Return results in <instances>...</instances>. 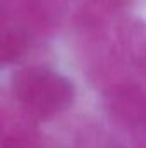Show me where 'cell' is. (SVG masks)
Listing matches in <instances>:
<instances>
[{"label": "cell", "instance_id": "obj_4", "mask_svg": "<svg viewBox=\"0 0 146 148\" xmlns=\"http://www.w3.org/2000/svg\"><path fill=\"white\" fill-rule=\"evenodd\" d=\"M108 112L120 122L146 129V93L134 83L119 84L105 91Z\"/></svg>", "mask_w": 146, "mask_h": 148}, {"label": "cell", "instance_id": "obj_2", "mask_svg": "<svg viewBox=\"0 0 146 148\" xmlns=\"http://www.w3.org/2000/svg\"><path fill=\"white\" fill-rule=\"evenodd\" d=\"M10 93L31 117L50 119L67 110L76 98L74 83L48 66H26L10 77Z\"/></svg>", "mask_w": 146, "mask_h": 148}, {"label": "cell", "instance_id": "obj_8", "mask_svg": "<svg viewBox=\"0 0 146 148\" xmlns=\"http://www.w3.org/2000/svg\"><path fill=\"white\" fill-rule=\"evenodd\" d=\"M145 74H146V69H145Z\"/></svg>", "mask_w": 146, "mask_h": 148}, {"label": "cell", "instance_id": "obj_6", "mask_svg": "<svg viewBox=\"0 0 146 148\" xmlns=\"http://www.w3.org/2000/svg\"><path fill=\"white\" fill-rule=\"evenodd\" d=\"M35 43V40L26 35L24 31L17 29V28H10V26H2V35H0V57H2V64H16L19 62L28 50L31 48V45Z\"/></svg>", "mask_w": 146, "mask_h": 148}, {"label": "cell", "instance_id": "obj_1", "mask_svg": "<svg viewBox=\"0 0 146 148\" xmlns=\"http://www.w3.org/2000/svg\"><path fill=\"white\" fill-rule=\"evenodd\" d=\"M81 55L88 77L105 91L132 83L131 74L146 69V23L120 17L98 29L83 31Z\"/></svg>", "mask_w": 146, "mask_h": 148}, {"label": "cell", "instance_id": "obj_5", "mask_svg": "<svg viewBox=\"0 0 146 148\" xmlns=\"http://www.w3.org/2000/svg\"><path fill=\"white\" fill-rule=\"evenodd\" d=\"M136 0H76L74 23L77 31H91L103 28L124 17Z\"/></svg>", "mask_w": 146, "mask_h": 148}, {"label": "cell", "instance_id": "obj_7", "mask_svg": "<svg viewBox=\"0 0 146 148\" xmlns=\"http://www.w3.org/2000/svg\"><path fill=\"white\" fill-rule=\"evenodd\" d=\"M2 148H36V140L28 131H14L5 134Z\"/></svg>", "mask_w": 146, "mask_h": 148}, {"label": "cell", "instance_id": "obj_3", "mask_svg": "<svg viewBox=\"0 0 146 148\" xmlns=\"http://www.w3.org/2000/svg\"><path fill=\"white\" fill-rule=\"evenodd\" d=\"M2 26L24 31L38 40L48 36L62 23L69 0H0Z\"/></svg>", "mask_w": 146, "mask_h": 148}]
</instances>
